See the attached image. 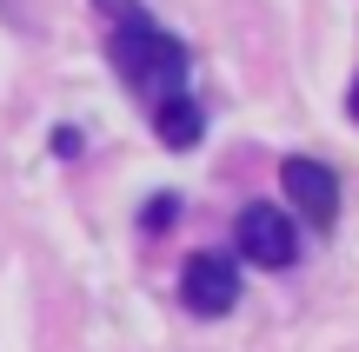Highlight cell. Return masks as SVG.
Listing matches in <instances>:
<instances>
[{"label":"cell","instance_id":"cell-1","mask_svg":"<svg viewBox=\"0 0 359 352\" xmlns=\"http://www.w3.org/2000/svg\"><path fill=\"white\" fill-rule=\"evenodd\" d=\"M93 7L107 13V60H114V73L147 100V113H154L160 100H180V93H187V73H193L187 40L167 34L140 0H93Z\"/></svg>","mask_w":359,"mask_h":352},{"label":"cell","instance_id":"cell-2","mask_svg":"<svg viewBox=\"0 0 359 352\" xmlns=\"http://www.w3.org/2000/svg\"><path fill=\"white\" fill-rule=\"evenodd\" d=\"M233 260L266 266V273H286V266H299V226H293V213L273 206V199H253V206H240V220H233Z\"/></svg>","mask_w":359,"mask_h":352},{"label":"cell","instance_id":"cell-3","mask_svg":"<svg viewBox=\"0 0 359 352\" xmlns=\"http://www.w3.org/2000/svg\"><path fill=\"white\" fill-rule=\"evenodd\" d=\"M180 306L193 319H226L240 306V260L233 253H193L180 266Z\"/></svg>","mask_w":359,"mask_h":352},{"label":"cell","instance_id":"cell-4","mask_svg":"<svg viewBox=\"0 0 359 352\" xmlns=\"http://www.w3.org/2000/svg\"><path fill=\"white\" fill-rule=\"evenodd\" d=\"M280 186H286V206L299 213L306 226H333L339 220V173L326 167V160H313V153H286L280 160Z\"/></svg>","mask_w":359,"mask_h":352},{"label":"cell","instance_id":"cell-5","mask_svg":"<svg viewBox=\"0 0 359 352\" xmlns=\"http://www.w3.org/2000/svg\"><path fill=\"white\" fill-rule=\"evenodd\" d=\"M147 120H154L160 146H173V153H193V146L206 140V106L193 100V93H180V100H160Z\"/></svg>","mask_w":359,"mask_h":352},{"label":"cell","instance_id":"cell-6","mask_svg":"<svg viewBox=\"0 0 359 352\" xmlns=\"http://www.w3.org/2000/svg\"><path fill=\"white\" fill-rule=\"evenodd\" d=\"M173 220H180V199L173 193H160V199H147V206H140V226H147V233H167Z\"/></svg>","mask_w":359,"mask_h":352},{"label":"cell","instance_id":"cell-7","mask_svg":"<svg viewBox=\"0 0 359 352\" xmlns=\"http://www.w3.org/2000/svg\"><path fill=\"white\" fill-rule=\"evenodd\" d=\"M346 113H353V127H359V80H353V93H346Z\"/></svg>","mask_w":359,"mask_h":352}]
</instances>
